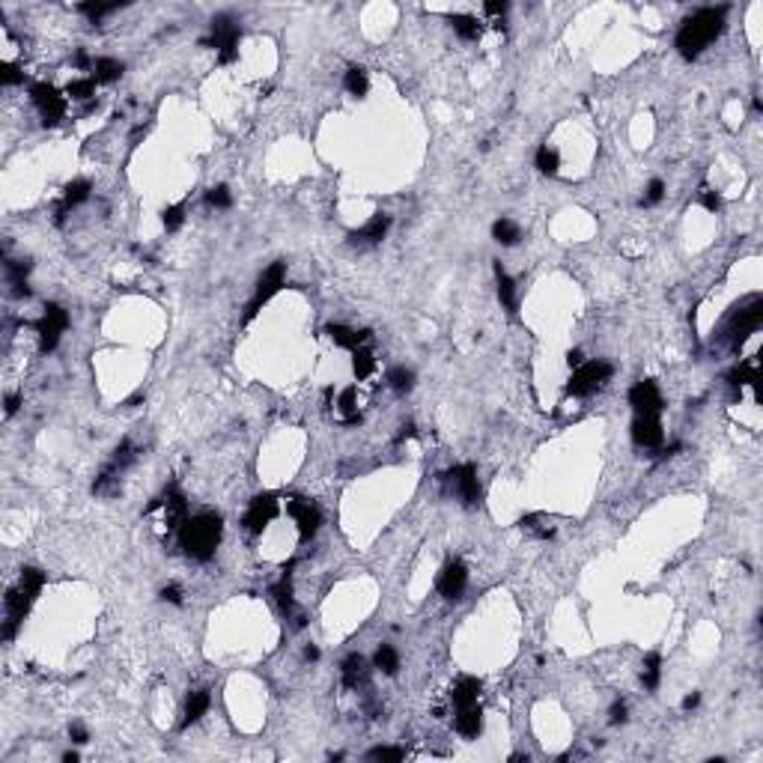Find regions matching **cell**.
Segmentation results:
<instances>
[{
  "label": "cell",
  "mask_w": 763,
  "mask_h": 763,
  "mask_svg": "<svg viewBox=\"0 0 763 763\" xmlns=\"http://www.w3.org/2000/svg\"><path fill=\"white\" fill-rule=\"evenodd\" d=\"M209 704H212V698H209V692H206V689H197V692H191V695H188V700H185V716H182V722H179V728L185 731V728H191L194 722L203 719V712L209 710Z\"/></svg>",
  "instance_id": "obj_20"
},
{
  "label": "cell",
  "mask_w": 763,
  "mask_h": 763,
  "mask_svg": "<svg viewBox=\"0 0 763 763\" xmlns=\"http://www.w3.org/2000/svg\"><path fill=\"white\" fill-rule=\"evenodd\" d=\"M483 9L489 12V15H504V12H507V4H504V0H501V4H498V0H492V4H486Z\"/></svg>",
  "instance_id": "obj_50"
},
{
  "label": "cell",
  "mask_w": 763,
  "mask_h": 763,
  "mask_svg": "<svg viewBox=\"0 0 763 763\" xmlns=\"http://www.w3.org/2000/svg\"><path fill=\"white\" fill-rule=\"evenodd\" d=\"M96 78H78V81H72L69 84V96L72 98H78V102H86V98H93L96 96Z\"/></svg>",
  "instance_id": "obj_37"
},
{
  "label": "cell",
  "mask_w": 763,
  "mask_h": 763,
  "mask_svg": "<svg viewBox=\"0 0 763 763\" xmlns=\"http://www.w3.org/2000/svg\"><path fill=\"white\" fill-rule=\"evenodd\" d=\"M18 584H24L27 587V591H33L36 596H39V591H42V584H45V575L36 570V567H24L21 570V575H18Z\"/></svg>",
  "instance_id": "obj_39"
},
{
  "label": "cell",
  "mask_w": 763,
  "mask_h": 763,
  "mask_svg": "<svg viewBox=\"0 0 763 763\" xmlns=\"http://www.w3.org/2000/svg\"><path fill=\"white\" fill-rule=\"evenodd\" d=\"M18 406H21V397H18V394H9V397H6V415H15Z\"/></svg>",
  "instance_id": "obj_52"
},
{
  "label": "cell",
  "mask_w": 763,
  "mask_h": 763,
  "mask_svg": "<svg viewBox=\"0 0 763 763\" xmlns=\"http://www.w3.org/2000/svg\"><path fill=\"white\" fill-rule=\"evenodd\" d=\"M161 599H165V603H173V605H182V587L179 584H167L165 591H161Z\"/></svg>",
  "instance_id": "obj_47"
},
{
  "label": "cell",
  "mask_w": 763,
  "mask_h": 763,
  "mask_svg": "<svg viewBox=\"0 0 763 763\" xmlns=\"http://www.w3.org/2000/svg\"><path fill=\"white\" fill-rule=\"evenodd\" d=\"M480 689H483V686H480L477 677H459L454 683V692H450V698H454L456 707H471V704H477Z\"/></svg>",
  "instance_id": "obj_22"
},
{
  "label": "cell",
  "mask_w": 763,
  "mask_h": 763,
  "mask_svg": "<svg viewBox=\"0 0 763 763\" xmlns=\"http://www.w3.org/2000/svg\"><path fill=\"white\" fill-rule=\"evenodd\" d=\"M290 570H293V564L283 570L281 582L271 587V594H274V599H278V605H281L283 615H290V611H293V582H290Z\"/></svg>",
  "instance_id": "obj_27"
},
{
  "label": "cell",
  "mask_w": 763,
  "mask_h": 763,
  "mask_svg": "<svg viewBox=\"0 0 763 763\" xmlns=\"http://www.w3.org/2000/svg\"><path fill=\"white\" fill-rule=\"evenodd\" d=\"M221 531L224 525L218 513H197V516H188L182 522L179 543L194 560H209L221 543Z\"/></svg>",
  "instance_id": "obj_2"
},
{
  "label": "cell",
  "mask_w": 763,
  "mask_h": 763,
  "mask_svg": "<svg viewBox=\"0 0 763 763\" xmlns=\"http://www.w3.org/2000/svg\"><path fill=\"white\" fill-rule=\"evenodd\" d=\"M466 584H468V570H466V564H459V560L447 564L444 572L439 575V594L444 599H459L466 594Z\"/></svg>",
  "instance_id": "obj_15"
},
{
  "label": "cell",
  "mask_w": 763,
  "mask_h": 763,
  "mask_svg": "<svg viewBox=\"0 0 763 763\" xmlns=\"http://www.w3.org/2000/svg\"><path fill=\"white\" fill-rule=\"evenodd\" d=\"M343 686L346 689H361V686H367L370 680V665H367V659L361 656V653H352V656H346L343 659Z\"/></svg>",
  "instance_id": "obj_17"
},
{
  "label": "cell",
  "mask_w": 763,
  "mask_h": 763,
  "mask_svg": "<svg viewBox=\"0 0 763 763\" xmlns=\"http://www.w3.org/2000/svg\"><path fill=\"white\" fill-rule=\"evenodd\" d=\"M627 704H623V700H615V704H611V710H608V724H623L627 722Z\"/></svg>",
  "instance_id": "obj_46"
},
{
  "label": "cell",
  "mask_w": 763,
  "mask_h": 763,
  "mask_svg": "<svg viewBox=\"0 0 763 763\" xmlns=\"http://www.w3.org/2000/svg\"><path fill=\"white\" fill-rule=\"evenodd\" d=\"M30 98H33V105L39 108L45 126H57V122L66 117V98L60 96L51 84H33Z\"/></svg>",
  "instance_id": "obj_10"
},
{
  "label": "cell",
  "mask_w": 763,
  "mask_h": 763,
  "mask_svg": "<svg viewBox=\"0 0 763 763\" xmlns=\"http://www.w3.org/2000/svg\"><path fill=\"white\" fill-rule=\"evenodd\" d=\"M387 230H391V215L379 212V215H373L361 230H355L352 236H349V242L352 245H379L387 236Z\"/></svg>",
  "instance_id": "obj_16"
},
{
  "label": "cell",
  "mask_w": 763,
  "mask_h": 763,
  "mask_svg": "<svg viewBox=\"0 0 763 763\" xmlns=\"http://www.w3.org/2000/svg\"><path fill=\"white\" fill-rule=\"evenodd\" d=\"M158 507H165V522H167V531H177L182 528V522L188 519V504H185V495L179 492V486L177 483H170L165 492H161L158 498H153V501L146 504L143 513H153Z\"/></svg>",
  "instance_id": "obj_8"
},
{
  "label": "cell",
  "mask_w": 763,
  "mask_h": 763,
  "mask_svg": "<svg viewBox=\"0 0 763 763\" xmlns=\"http://www.w3.org/2000/svg\"><path fill=\"white\" fill-rule=\"evenodd\" d=\"M0 81H4V86H12V84H21V81H24V72H21L18 66H12V63H6V66H4V72H0Z\"/></svg>",
  "instance_id": "obj_45"
},
{
  "label": "cell",
  "mask_w": 763,
  "mask_h": 763,
  "mask_svg": "<svg viewBox=\"0 0 763 763\" xmlns=\"http://www.w3.org/2000/svg\"><path fill=\"white\" fill-rule=\"evenodd\" d=\"M698 704H700V692H692V695H686V698H683V710H686V712L695 710Z\"/></svg>",
  "instance_id": "obj_51"
},
{
  "label": "cell",
  "mask_w": 763,
  "mask_h": 763,
  "mask_svg": "<svg viewBox=\"0 0 763 763\" xmlns=\"http://www.w3.org/2000/svg\"><path fill=\"white\" fill-rule=\"evenodd\" d=\"M304 659L316 662V659H319V647H304Z\"/></svg>",
  "instance_id": "obj_56"
},
{
  "label": "cell",
  "mask_w": 763,
  "mask_h": 763,
  "mask_svg": "<svg viewBox=\"0 0 763 763\" xmlns=\"http://www.w3.org/2000/svg\"><path fill=\"white\" fill-rule=\"evenodd\" d=\"M343 84H346V90L352 93V96H367V72L364 69H358V66H352L346 72V78H343Z\"/></svg>",
  "instance_id": "obj_36"
},
{
  "label": "cell",
  "mask_w": 763,
  "mask_h": 763,
  "mask_svg": "<svg viewBox=\"0 0 763 763\" xmlns=\"http://www.w3.org/2000/svg\"><path fill=\"white\" fill-rule=\"evenodd\" d=\"M75 66H78V69H86V66H90V60H86V54H84V51L75 54Z\"/></svg>",
  "instance_id": "obj_54"
},
{
  "label": "cell",
  "mask_w": 763,
  "mask_h": 763,
  "mask_svg": "<svg viewBox=\"0 0 763 763\" xmlns=\"http://www.w3.org/2000/svg\"><path fill=\"white\" fill-rule=\"evenodd\" d=\"M492 236H495V242H501V245H516V242L522 239V230H519L516 221L498 218V221L492 224Z\"/></svg>",
  "instance_id": "obj_28"
},
{
  "label": "cell",
  "mask_w": 763,
  "mask_h": 763,
  "mask_svg": "<svg viewBox=\"0 0 763 763\" xmlns=\"http://www.w3.org/2000/svg\"><path fill=\"white\" fill-rule=\"evenodd\" d=\"M337 409L343 411V421H346V423H361V411H358V391H355V387H346V391L340 394V403H337Z\"/></svg>",
  "instance_id": "obj_31"
},
{
  "label": "cell",
  "mask_w": 763,
  "mask_h": 763,
  "mask_svg": "<svg viewBox=\"0 0 763 763\" xmlns=\"http://www.w3.org/2000/svg\"><path fill=\"white\" fill-rule=\"evenodd\" d=\"M69 736H72L75 743H81V745H84L86 740H90V736H86V728H84V724H78V722L69 724Z\"/></svg>",
  "instance_id": "obj_49"
},
{
  "label": "cell",
  "mask_w": 763,
  "mask_h": 763,
  "mask_svg": "<svg viewBox=\"0 0 763 763\" xmlns=\"http://www.w3.org/2000/svg\"><path fill=\"white\" fill-rule=\"evenodd\" d=\"M290 513H293V519L298 525L302 540H310V537L319 531L322 516H319V510H316L314 501H307V498H293V501H290Z\"/></svg>",
  "instance_id": "obj_13"
},
{
  "label": "cell",
  "mask_w": 763,
  "mask_h": 763,
  "mask_svg": "<svg viewBox=\"0 0 763 763\" xmlns=\"http://www.w3.org/2000/svg\"><path fill=\"white\" fill-rule=\"evenodd\" d=\"M540 522H543V516H525V519L519 522V528H522V531H531V534H537V537H543V540L555 537V528H546V525H540Z\"/></svg>",
  "instance_id": "obj_40"
},
{
  "label": "cell",
  "mask_w": 763,
  "mask_h": 763,
  "mask_svg": "<svg viewBox=\"0 0 763 763\" xmlns=\"http://www.w3.org/2000/svg\"><path fill=\"white\" fill-rule=\"evenodd\" d=\"M399 430H403V432H399V439H409V435H415V423H403Z\"/></svg>",
  "instance_id": "obj_55"
},
{
  "label": "cell",
  "mask_w": 763,
  "mask_h": 763,
  "mask_svg": "<svg viewBox=\"0 0 763 763\" xmlns=\"http://www.w3.org/2000/svg\"><path fill=\"white\" fill-rule=\"evenodd\" d=\"M283 283H286V262H271V266L262 271V278H259V283H257V293H254L251 304H248V310H245V322H251V319L259 314V307L266 304L269 298L278 293Z\"/></svg>",
  "instance_id": "obj_7"
},
{
  "label": "cell",
  "mask_w": 763,
  "mask_h": 763,
  "mask_svg": "<svg viewBox=\"0 0 763 763\" xmlns=\"http://www.w3.org/2000/svg\"><path fill=\"white\" fill-rule=\"evenodd\" d=\"M659 674H662V656L659 653H647L644 656V668H641V683L644 689L653 692L659 686Z\"/></svg>",
  "instance_id": "obj_30"
},
{
  "label": "cell",
  "mask_w": 763,
  "mask_h": 763,
  "mask_svg": "<svg viewBox=\"0 0 763 763\" xmlns=\"http://www.w3.org/2000/svg\"><path fill=\"white\" fill-rule=\"evenodd\" d=\"M567 364H570V367H582V364H584V358H582V349H572V352L567 355Z\"/></svg>",
  "instance_id": "obj_53"
},
{
  "label": "cell",
  "mask_w": 763,
  "mask_h": 763,
  "mask_svg": "<svg viewBox=\"0 0 763 763\" xmlns=\"http://www.w3.org/2000/svg\"><path fill=\"white\" fill-rule=\"evenodd\" d=\"M724 15H728V9H724V6L698 9L692 18L683 21V27L677 33V51L686 60H695L724 30Z\"/></svg>",
  "instance_id": "obj_1"
},
{
  "label": "cell",
  "mask_w": 763,
  "mask_h": 763,
  "mask_svg": "<svg viewBox=\"0 0 763 763\" xmlns=\"http://www.w3.org/2000/svg\"><path fill=\"white\" fill-rule=\"evenodd\" d=\"M6 271H9V283H12V295H30V286H27V271H30V262L27 259H18V262H6Z\"/></svg>",
  "instance_id": "obj_25"
},
{
  "label": "cell",
  "mask_w": 763,
  "mask_h": 763,
  "mask_svg": "<svg viewBox=\"0 0 763 763\" xmlns=\"http://www.w3.org/2000/svg\"><path fill=\"white\" fill-rule=\"evenodd\" d=\"M450 24L459 33V39H477L480 36V24L474 15H450Z\"/></svg>",
  "instance_id": "obj_33"
},
{
  "label": "cell",
  "mask_w": 763,
  "mask_h": 763,
  "mask_svg": "<svg viewBox=\"0 0 763 763\" xmlns=\"http://www.w3.org/2000/svg\"><path fill=\"white\" fill-rule=\"evenodd\" d=\"M161 221H165V227H167L170 233L179 230L182 221H185V209H182V206H167L165 212H161Z\"/></svg>",
  "instance_id": "obj_42"
},
{
  "label": "cell",
  "mask_w": 763,
  "mask_h": 763,
  "mask_svg": "<svg viewBox=\"0 0 763 763\" xmlns=\"http://www.w3.org/2000/svg\"><path fill=\"white\" fill-rule=\"evenodd\" d=\"M763 322V302L760 295H752L743 307H736V314L731 319V337H733V346H740L748 340V334H755Z\"/></svg>",
  "instance_id": "obj_9"
},
{
  "label": "cell",
  "mask_w": 763,
  "mask_h": 763,
  "mask_svg": "<svg viewBox=\"0 0 763 763\" xmlns=\"http://www.w3.org/2000/svg\"><path fill=\"white\" fill-rule=\"evenodd\" d=\"M373 665H376L382 674H387V677H394V674L399 671V653L391 644H382L376 650V656H373Z\"/></svg>",
  "instance_id": "obj_26"
},
{
  "label": "cell",
  "mask_w": 763,
  "mask_h": 763,
  "mask_svg": "<svg viewBox=\"0 0 763 763\" xmlns=\"http://www.w3.org/2000/svg\"><path fill=\"white\" fill-rule=\"evenodd\" d=\"M69 328V314L60 304H45L42 319L36 322V334H39V349L42 352H54L60 343V334Z\"/></svg>",
  "instance_id": "obj_6"
},
{
  "label": "cell",
  "mask_w": 763,
  "mask_h": 763,
  "mask_svg": "<svg viewBox=\"0 0 763 763\" xmlns=\"http://www.w3.org/2000/svg\"><path fill=\"white\" fill-rule=\"evenodd\" d=\"M78 9L84 12V15H90L93 21H98L102 15H108V12H117V9H120V4H81Z\"/></svg>",
  "instance_id": "obj_44"
},
{
  "label": "cell",
  "mask_w": 763,
  "mask_h": 763,
  "mask_svg": "<svg viewBox=\"0 0 763 763\" xmlns=\"http://www.w3.org/2000/svg\"><path fill=\"white\" fill-rule=\"evenodd\" d=\"M325 334H328L337 346L352 349V352L370 340V331H355V328H349V325H325Z\"/></svg>",
  "instance_id": "obj_18"
},
{
  "label": "cell",
  "mask_w": 763,
  "mask_h": 763,
  "mask_svg": "<svg viewBox=\"0 0 763 763\" xmlns=\"http://www.w3.org/2000/svg\"><path fill=\"white\" fill-rule=\"evenodd\" d=\"M611 373H615V370H611L608 361H584L582 367L572 370V379L567 385V394H572V397L594 394L596 387H603L611 379Z\"/></svg>",
  "instance_id": "obj_3"
},
{
  "label": "cell",
  "mask_w": 763,
  "mask_h": 763,
  "mask_svg": "<svg viewBox=\"0 0 763 763\" xmlns=\"http://www.w3.org/2000/svg\"><path fill=\"white\" fill-rule=\"evenodd\" d=\"M442 483L466 507H474V504L480 501V480H477V468H474V466H456V468L444 471L442 474Z\"/></svg>",
  "instance_id": "obj_4"
},
{
  "label": "cell",
  "mask_w": 763,
  "mask_h": 763,
  "mask_svg": "<svg viewBox=\"0 0 763 763\" xmlns=\"http://www.w3.org/2000/svg\"><path fill=\"white\" fill-rule=\"evenodd\" d=\"M495 281H498V298H501V304L510 310V314H516V283H513V278L504 271L501 262H495Z\"/></svg>",
  "instance_id": "obj_23"
},
{
  "label": "cell",
  "mask_w": 763,
  "mask_h": 763,
  "mask_svg": "<svg viewBox=\"0 0 763 763\" xmlns=\"http://www.w3.org/2000/svg\"><path fill=\"white\" fill-rule=\"evenodd\" d=\"M352 370H355L358 379H367L370 373L376 370V358H373L370 349H364V346L355 349V352H352Z\"/></svg>",
  "instance_id": "obj_32"
},
{
  "label": "cell",
  "mask_w": 763,
  "mask_h": 763,
  "mask_svg": "<svg viewBox=\"0 0 763 763\" xmlns=\"http://www.w3.org/2000/svg\"><path fill=\"white\" fill-rule=\"evenodd\" d=\"M662 197H665V182L653 179L647 185V194L641 197V206H656V203H662Z\"/></svg>",
  "instance_id": "obj_43"
},
{
  "label": "cell",
  "mask_w": 763,
  "mask_h": 763,
  "mask_svg": "<svg viewBox=\"0 0 763 763\" xmlns=\"http://www.w3.org/2000/svg\"><path fill=\"white\" fill-rule=\"evenodd\" d=\"M700 203H704L710 212H719L722 209V197L716 191H700Z\"/></svg>",
  "instance_id": "obj_48"
},
{
  "label": "cell",
  "mask_w": 763,
  "mask_h": 763,
  "mask_svg": "<svg viewBox=\"0 0 763 763\" xmlns=\"http://www.w3.org/2000/svg\"><path fill=\"white\" fill-rule=\"evenodd\" d=\"M387 385H391L397 394H406V391L415 387V373L406 370V367H394L391 373H387Z\"/></svg>",
  "instance_id": "obj_35"
},
{
  "label": "cell",
  "mask_w": 763,
  "mask_h": 763,
  "mask_svg": "<svg viewBox=\"0 0 763 763\" xmlns=\"http://www.w3.org/2000/svg\"><path fill=\"white\" fill-rule=\"evenodd\" d=\"M206 206H212V209H230L233 206V197H230L227 185H215V188H209L206 191Z\"/></svg>",
  "instance_id": "obj_38"
},
{
  "label": "cell",
  "mask_w": 763,
  "mask_h": 763,
  "mask_svg": "<svg viewBox=\"0 0 763 763\" xmlns=\"http://www.w3.org/2000/svg\"><path fill=\"white\" fill-rule=\"evenodd\" d=\"M86 197H90V182H86V179H75V182H69L66 191H63V203L57 206V224L63 221V215H66L69 209L81 206Z\"/></svg>",
  "instance_id": "obj_21"
},
{
  "label": "cell",
  "mask_w": 763,
  "mask_h": 763,
  "mask_svg": "<svg viewBox=\"0 0 763 763\" xmlns=\"http://www.w3.org/2000/svg\"><path fill=\"white\" fill-rule=\"evenodd\" d=\"M456 733H462L466 740H474L480 731H483V712L477 704H471V707H459L456 712Z\"/></svg>",
  "instance_id": "obj_19"
},
{
  "label": "cell",
  "mask_w": 763,
  "mask_h": 763,
  "mask_svg": "<svg viewBox=\"0 0 763 763\" xmlns=\"http://www.w3.org/2000/svg\"><path fill=\"white\" fill-rule=\"evenodd\" d=\"M370 760H382V763H399L406 757L403 748H387V745H379V748H373V752L367 755Z\"/></svg>",
  "instance_id": "obj_41"
},
{
  "label": "cell",
  "mask_w": 763,
  "mask_h": 763,
  "mask_svg": "<svg viewBox=\"0 0 763 763\" xmlns=\"http://www.w3.org/2000/svg\"><path fill=\"white\" fill-rule=\"evenodd\" d=\"M137 459V447L132 442H120V447L114 450V456H110V462L105 466V474H110V477H117L120 471H126L132 462Z\"/></svg>",
  "instance_id": "obj_24"
},
{
  "label": "cell",
  "mask_w": 763,
  "mask_h": 763,
  "mask_svg": "<svg viewBox=\"0 0 763 763\" xmlns=\"http://www.w3.org/2000/svg\"><path fill=\"white\" fill-rule=\"evenodd\" d=\"M239 24H236L230 15H215L212 18V39L209 45L218 48V60L221 63H233L239 57Z\"/></svg>",
  "instance_id": "obj_5"
},
{
  "label": "cell",
  "mask_w": 763,
  "mask_h": 763,
  "mask_svg": "<svg viewBox=\"0 0 763 763\" xmlns=\"http://www.w3.org/2000/svg\"><path fill=\"white\" fill-rule=\"evenodd\" d=\"M510 763H528V755H510Z\"/></svg>",
  "instance_id": "obj_57"
},
{
  "label": "cell",
  "mask_w": 763,
  "mask_h": 763,
  "mask_svg": "<svg viewBox=\"0 0 763 763\" xmlns=\"http://www.w3.org/2000/svg\"><path fill=\"white\" fill-rule=\"evenodd\" d=\"M63 763H78V755H75V752H66V755H63Z\"/></svg>",
  "instance_id": "obj_58"
},
{
  "label": "cell",
  "mask_w": 763,
  "mask_h": 763,
  "mask_svg": "<svg viewBox=\"0 0 763 763\" xmlns=\"http://www.w3.org/2000/svg\"><path fill=\"white\" fill-rule=\"evenodd\" d=\"M629 406L635 409V415H659L662 411V394H659V387L656 382H638L632 391H629Z\"/></svg>",
  "instance_id": "obj_12"
},
{
  "label": "cell",
  "mask_w": 763,
  "mask_h": 763,
  "mask_svg": "<svg viewBox=\"0 0 763 763\" xmlns=\"http://www.w3.org/2000/svg\"><path fill=\"white\" fill-rule=\"evenodd\" d=\"M665 439L662 432V423H659V415H635L632 421V442L638 447H656Z\"/></svg>",
  "instance_id": "obj_14"
},
{
  "label": "cell",
  "mask_w": 763,
  "mask_h": 763,
  "mask_svg": "<svg viewBox=\"0 0 763 763\" xmlns=\"http://www.w3.org/2000/svg\"><path fill=\"white\" fill-rule=\"evenodd\" d=\"M120 75H122V63H120V60L102 57V60H96V63H93V78L98 84H110V81H117Z\"/></svg>",
  "instance_id": "obj_29"
},
{
  "label": "cell",
  "mask_w": 763,
  "mask_h": 763,
  "mask_svg": "<svg viewBox=\"0 0 763 763\" xmlns=\"http://www.w3.org/2000/svg\"><path fill=\"white\" fill-rule=\"evenodd\" d=\"M278 498L274 495H257L254 501H251V507H248V513H245V519H242V525H245V531L248 534H262L266 531V525L278 516Z\"/></svg>",
  "instance_id": "obj_11"
},
{
  "label": "cell",
  "mask_w": 763,
  "mask_h": 763,
  "mask_svg": "<svg viewBox=\"0 0 763 763\" xmlns=\"http://www.w3.org/2000/svg\"><path fill=\"white\" fill-rule=\"evenodd\" d=\"M558 167H560V155L555 153V149H549V146L537 149V170L546 173V177H555Z\"/></svg>",
  "instance_id": "obj_34"
}]
</instances>
